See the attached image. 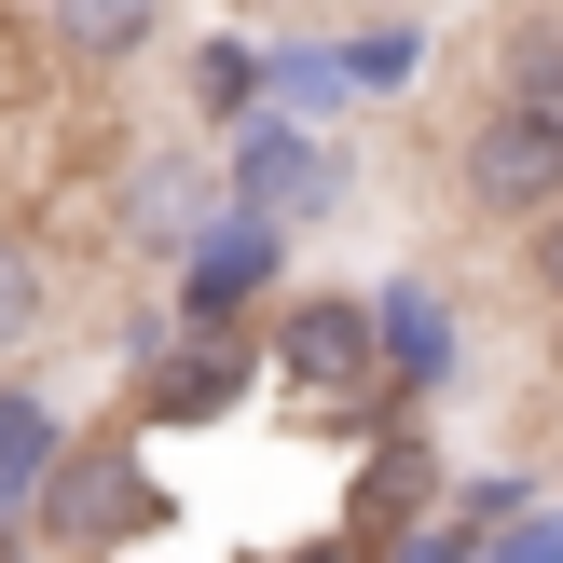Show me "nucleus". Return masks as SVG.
Here are the masks:
<instances>
[{
    "label": "nucleus",
    "mask_w": 563,
    "mask_h": 563,
    "mask_svg": "<svg viewBox=\"0 0 563 563\" xmlns=\"http://www.w3.org/2000/svg\"><path fill=\"white\" fill-rule=\"evenodd\" d=\"M495 110L563 137V27H509V82H495Z\"/></svg>",
    "instance_id": "obj_12"
},
{
    "label": "nucleus",
    "mask_w": 563,
    "mask_h": 563,
    "mask_svg": "<svg viewBox=\"0 0 563 563\" xmlns=\"http://www.w3.org/2000/svg\"><path fill=\"white\" fill-rule=\"evenodd\" d=\"M124 220H137L152 247H192V234L220 220V179H207L192 152H152V165H137V192H124Z\"/></svg>",
    "instance_id": "obj_8"
},
{
    "label": "nucleus",
    "mask_w": 563,
    "mask_h": 563,
    "mask_svg": "<svg viewBox=\"0 0 563 563\" xmlns=\"http://www.w3.org/2000/svg\"><path fill=\"white\" fill-rule=\"evenodd\" d=\"M467 207H495V220H537V207H563V137H550V124H509V110H495V124L467 137Z\"/></svg>",
    "instance_id": "obj_6"
},
{
    "label": "nucleus",
    "mask_w": 563,
    "mask_h": 563,
    "mask_svg": "<svg viewBox=\"0 0 563 563\" xmlns=\"http://www.w3.org/2000/svg\"><path fill=\"white\" fill-rule=\"evenodd\" d=\"M42 537H69V550H110V537H152L165 522V482L137 454H110V440H55V467H42Z\"/></svg>",
    "instance_id": "obj_1"
},
{
    "label": "nucleus",
    "mask_w": 563,
    "mask_h": 563,
    "mask_svg": "<svg viewBox=\"0 0 563 563\" xmlns=\"http://www.w3.org/2000/svg\"><path fill=\"white\" fill-rule=\"evenodd\" d=\"M275 372L302 385V399H372V302H289L275 317Z\"/></svg>",
    "instance_id": "obj_4"
},
{
    "label": "nucleus",
    "mask_w": 563,
    "mask_h": 563,
    "mask_svg": "<svg viewBox=\"0 0 563 563\" xmlns=\"http://www.w3.org/2000/svg\"><path fill=\"white\" fill-rule=\"evenodd\" d=\"M344 179H357V165L330 152V137H302L289 110H247V124H234V207L247 220H330Z\"/></svg>",
    "instance_id": "obj_2"
},
{
    "label": "nucleus",
    "mask_w": 563,
    "mask_h": 563,
    "mask_svg": "<svg viewBox=\"0 0 563 563\" xmlns=\"http://www.w3.org/2000/svg\"><path fill=\"white\" fill-rule=\"evenodd\" d=\"M289 563H357V550H344V537H317V550H289Z\"/></svg>",
    "instance_id": "obj_18"
},
{
    "label": "nucleus",
    "mask_w": 563,
    "mask_h": 563,
    "mask_svg": "<svg viewBox=\"0 0 563 563\" xmlns=\"http://www.w3.org/2000/svg\"><path fill=\"white\" fill-rule=\"evenodd\" d=\"M42 317H55V262L14 234V220H0V357H27V344H42Z\"/></svg>",
    "instance_id": "obj_13"
},
{
    "label": "nucleus",
    "mask_w": 563,
    "mask_h": 563,
    "mask_svg": "<svg viewBox=\"0 0 563 563\" xmlns=\"http://www.w3.org/2000/svg\"><path fill=\"white\" fill-rule=\"evenodd\" d=\"M372 372L399 385V399H440V385H454V317H440L427 275H385V302H372Z\"/></svg>",
    "instance_id": "obj_5"
},
{
    "label": "nucleus",
    "mask_w": 563,
    "mask_h": 563,
    "mask_svg": "<svg viewBox=\"0 0 563 563\" xmlns=\"http://www.w3.org/2000/svg\"><path fill=\"white\" fill-rule=\"evenodd\" d=\"M275 262H289V220H207V234L179 247V317L192 330H234L247 317V289H275Z\"/></svg>",
    "instance_id": "obj_3"
},
{
    "label": "nucleus",
    "mask_w": 563,
    "mask_h": 563,
    "mask_svg": "<svg viewBox=\"0 0 563 563\" xmlns=\"http://www.w3.org/2000/svg\"><path fill=\"white\" fill-rule=\"evenodd\" d=\"M42 27H55L69 69H124V55L165 27V0H42Z\"/></svg>",
    "instance_id": "obj_9"
},
{
    "label": "nucleus",
    "mask_w": 563,
    "mask_h": 563,
    "mask_svg": "<svg viewBox=\"0 0 563 563\" xmlns=\"http://www.w3.org/2000/svg\"><path fill=\"white\" fill-rule=\"evenodd\" d=\"M427 509H440V454H427V440H399V454H385L372 482H357V537H344V550H372V537H412Z\"/></svg>",
    "instance_id": "obj_10"
},
{
    "label": "nucleus",
    "mask_w": 563,
    "mask_h": 563,
    "mask_svg": "<svg viewBox=\"0 0 563 563\" xmlns=\"http://www.w3.org/2000/svg\"><path fill=\"white\" fill-rule=\"evenodd\" d=\"M412 69H427V27H372V42H330V82H357V97H399Z\"/></svg>",
    "instance_id": "obj_15"
},
{
    "label": "nucleus",
    "mask_w": 563,
    "mask_h": 563,
    "mask_svg": "<svg viewBox=\"0 0 563 563\" xmlns=\"http://www.w3.org/2000/svg\"><path fill=\"white\" fill-rule=\"evenodd\" d=\"M537 289H563V207H537Z\"/></svg>",
    "instance_id": "obj_17"
},
{
    "label": "nucleus",
    "mask_w": 563,
    "mask_h": 563,
    "mask_svg": "<svg viewBox=\"0 0 563 563\" xmlns=\"http://www.w3.org/2000/svg\"><path fill=\"white\" fill-rule=\"evenodd\" d=\"M42 467H55V412L42 399H0V522L42 495Z\"/></svg>",
    "instance_id": "obj_14"
},
{
    "label": "nucleus",
    "mask_w": 563,
    "mask_h": 563,
    "mask_svg": "<svg viewBox=\"0 0 563 563\" xmlns=\"http://www.w3.org/2000/svg\"><path fill=\"white\" fill-rule=\"evenodd\" d=\"M482 563H563V509H509L482 537Z\"/></svg>",
    "instance_id": "obj_16"
},
{
    "label": "nucleus",
    "mask_w": 563,
    "mask_h": 563,
    "mask_svg": "<svg viewBox=\"0 0 563 563\" xmlns=\"http://www.w3.org/2000/svg\"><path fill=\"white\" fill-rule=\"evenodd\" d=\"M179 69H192V110H207V124H247V110L275 97V55L262 42H192Z\"/></svg>",
    "instance_id": "obj_11"
},
{
    "label": "nucleus",
    "mask_w": 563,
    "mask_h": 563,
    "mask_svg": "<svg viewBox=\"0 0 563 563\" xmlns=\"http://www.w3.org/2000/svg\"><path fill=\"white\" fill-rule=\"evenodd\" d=\"M247 372H262V357H247L234 330H192V344L152 372V412H165V427H220V412L247 399Z\"/></svg>",
    "instance_id": "obj_7"
}]
</instances>
